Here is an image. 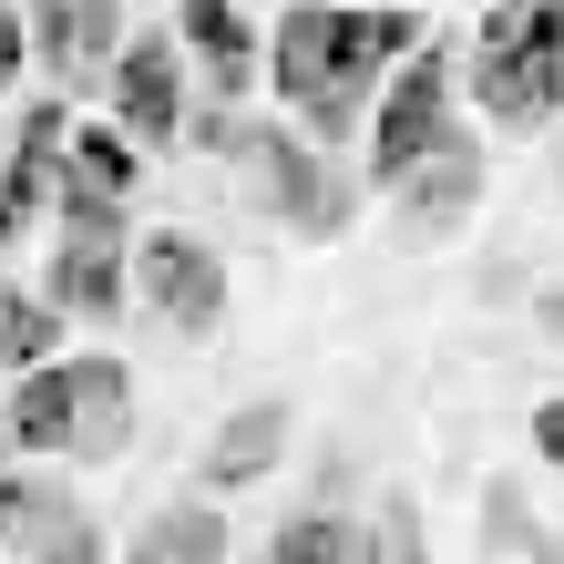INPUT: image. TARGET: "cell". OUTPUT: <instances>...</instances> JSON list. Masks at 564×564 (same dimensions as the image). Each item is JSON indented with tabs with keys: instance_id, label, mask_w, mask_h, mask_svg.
I'll return each instance as SVG.
<instances>
[{
	"instance_id": "obj_10",
	"label": "cell",
	"mask_w": 564,
	"mask_h": 564,
	"mask_svg": "<svg viewBox=\"0 0 564 564\" xmlns=\"http://www.w3.org/2000/svg\"><path fill=\"white\" fill-rule=\"evenodd\" d=\"M175 52L195 62L185 83H206V104L237 113L247 93H257V31H247L237 0H185V11H175Z\"/></svg>"
},
{
	"instance_id": "obj_6",
	"label": "cell",
	"mask_w": 564,
	"mask_h": 564,
	"mask_svg": "<svg viewBox=\"0 0 564 564\" xmlns=\"http://www.w3.org/2000/svg\"><path fill=\"white\" fill-rule=\"evenodd\" d=\"M134 288H144V308L175 328V339H206L226 318V257L206 237H185V226H154L134 247Z\"/></svg>"
},
{
	"instance_id": "obj_20",
	"label": "cell",
	"mask_w": 564,
	"mask_h": 564,
	"mask_svg": "<svg viewBox=\"0 0 564 564\" xmlns=\"http://www.w3.org/2000/svg\"><path fill=\"white\" fill-rule=\"evenodd\" d=\"M534 462H554V473H564V401L534 411Z\"/></svg>"
},
{
	"instance_id": "obj_18",
	"label": "cell",
	"mask_w": 564,
	"mask_h": 564,
	"mask_svg": "<svg viewBox=\"0 0 564 564\" xmlns=\"http://www.w3.org/2000/svg\"><path fill=\"white\" fill-rule=\"evenodd\" d=\"M31 564H104V534H93L83 513H52L42 534H31Z\"/></svg>"
},
{
	"instance_id": "obj_21",
	"label": "cell",
	"mask_w": 564,
	"mask_h": 564,
	"mask_svg": "<svg viewBox=\"0 0 564 564\" xmlns=\"http://www.w3.org/2000/svg\"><path fill=\"white\" fill-rule=\"evenodd\" d=\"M11 452V442H0ZM11 523H31V482H11V462H0V534H11Z\"/></svg>"
},
{
	"instance_id": "obj_1",
	"label": "cell",
	"mask_w": 564,
	"mask_h": 564,
	"mask_svg": "<svg viewBox=\"0 0 564 564\" xmlns=\"http://www.w3.org/2000/svg\"><path fill=\"white\" fill-rule=\"evenodd\" d=\"M431 42L421 0L401 11H359V0H288L278 31H268V83H278V113L308 134L318 154H339L359 123H370L380 83Z\"/></svg>"
},
{
	"instance_id": "obj_4",
	"label": "cell",
	"mask_w": 564,
	"mask_h": 564,
	"mask_svg": "<svg viewBox=\"0 0 564 564\" xmlns=\"http://www.w3.org/2000/svg\"><path fill=\"white\" fill-rule=\"evenodd\" d=\"M226 164H237V195H247L257 216H278L288 237H339V226L359 216V175H349L339 154H318L288 113H278V123H257V113H247V123H237V154H226Z\"/></svg>"
},
{
	"instance_id": "obj_17",
	"label": "cell",
	"mask_w": 564,
	"mask_h": 564,
	"mask_svg": "<svg viewBox=\"0 0 564 564\" xmlns=\"http://www.w3.org/2000/svg\"><path fill=\"white\" fill-rule=\"evenodd\" d=\"M349 564H421V513H411V492H380V513L359 523V554Z\"/></svg>"
},
{
	"instance_id": "obj_16",
	"label": "cell",
	"mask_w": 564,
	"mask_h": 564,
	"mask_svg": "<svg viewBox=\"0 0 564 564\" xmlns=\"http://www.w3.org/2000/svg\"><path fill=\"white\" fill-rule=\"evenodd\" d=\"M349 554H359V523L339 503H308L268 534V564H349Z\"/></svg>"
},
{
	"instance_id": "obj_3",
	"label": "cell",
	"mask_w": 564,
	"mask_h": 564,
	"mask_svg": "<svg viewBox=\"0 0 564 564\" xmlns=\"http://www.w3.org/2000/svg\"><path fill=\"white\" fill-rule=\"evenodd\" d=\"M473 104L503 134L564 123V0H492L473 31Z\"/></svg>"
},
{
	"instance_id": "obj_12",
	"label": "cell",
	"mask_w": 564,
	"mask_h": 564,
	"mask_svg": "<svg viewBox=\"0 0 564 564\" xmlns=\"http://www.w3.org/2000/svg\"><path fill=\"white\" fill-rule=\"evenodd\" d=\"M42 297L73 318H123V237H62Z\"/></svg>"
},
{
	"instance_id": "obj_13",
	"label": "cell",
	"mask_w": 564,
	"mask_h": 564,
	"mask_svg": "<svg viewBox=\"0 0 564 564\" xmlns=\"http://www.w3.org/2000/svg\"><path fill=\"white\" fill-rule=\"evenodd\" d=\"M123 564H226V523L216 503H164L134 544H123Z\"/></svg>"
},
{
	"instance_id": "obj_5",
	"label": "cell",
	"mask_w": 564,
	"mask_h": 564,
	"mask_svg": "<svg viewBox=\"0 0 564 564\" xmlns=\"http://www.w3.org/2000/svg\"><path fill=\"white\" fill-rule=\"evenodd\" d=\"M452 134V52L421 42L370 104V195H401L421 175V154Z\"/></svg>"
},
{
	"instance_id": "obj_14",
	"label": "cell",
	"mask_w": 564,
	"mask_h": 564,
	"mask_svg": "<svg viewBox=\"0 0 564 564\" xmlns=\"http://www.w3.org/2000/svg\"><path fill=\"white\" fill-rule=\"evenodd\" d=\"M62 185L73 195H104V206H123V195L144 185V154L113 134V123H83L73 144H62Z\"/></svg>"
},
{
	"instance_id": "obj_9",
	"label": "cell",
	"mask_w": 564,
	"mask_h": 564,
	"mask_svg": "<svg viewBox=\"0 0 564 564\" xmlns=\"http://www.w3.org/2000/svg\"><path fill=\"white\" fill-rule=\"evenodd\" d=\"M21 31L42 52V73L73 93V83H104L123 62V0H21Z\"/></svg>"
},
{
	"instance_id": "obj_11",
	"label": "cell",
	"mask_w": 564,
	"mask_h": 564,
	"mask_svg": "<svg viewBox=\"0 0 564 564\" xmlns=\"http://www.w3.org/2000/svg\"><path fill=\"white\" fill-rule=\"evenodd\" d=\"M288 462V401H237L216 421V442H206V492H247V482H268Z\"/></svg>"
},
{
	"instance_id": "obj_24",
	"label": "cell",
	"mask_w": 564,
	"mask_h": 564,
	"mask_svg": "<svg viewBox=\"0 0 564 564\" xmlns=\"http://www.w3.org/2000/svg\"><path fill=\"white\" fill-rule=\"evenodd\" d=\"M359 11H401V0H359Z\"/></svg>"
},
{
	"instance_id": "obj_2",
	"label": "cell",
	"mask_w": 564,
	"mask_h": 564,
	"mask_svg": "<svg viewBox=\"0 0 564 564\" xmlns=\"http://www.w3.org/2000/svg\"><path fill=\"white\" fill-rule=\"evenodd\" d=\"M123 431H134V370L104 359V349L42 359V370L11 380V401H0V442L42 452V462H113Z\"/></svg>"
},
{
	"instance_id": "obj_19",
	"label": "cell",
	"mask_w": 564,
	"mask_h": 564,
	"mask_svg": "<svg viewBox=\"0 0 564 564\" xmlns=\"http://www.w3.org/2000/svg\"><path fill=\"white\" fill-rule=\"evenodd\" d=\"M31 62V31H21V0H0V83H21Z\"/></svg>"
},
{
	"instance_id": "obj_22",
	"label": "cell",
	"mask_w": 564,
	"mask_h": 564,
	"mask_svg": "<svg viewBox=\"0 0 564 564\" xmlns=\"http://www.w3.org/2000/svg\"><path fill=\"white\" fill-rule=\"evenodd\" d=\"M523 564H564V534H534V554H523Z\"/></svg>"
},
{
	"instance_id": "obj_15",
	"label": "cell",
	"mask_w": 564,
	"mask_h": 564,
	"mask_svg": "<svg viewBox=\"0 0 564 564\" xmlns=\"http://www.w3.org/2000/svg\"><path fill=\"white\" fill-rule=\"evenodd\" d=\"M42 359H62V308H52L42 288H11V278H0V370L31 380Z\"/></svg>"
},
{
	"instance_id": "obj_23",
	"label": "cell",
	"mask_w": 564,
	"mask_h": 564,
	"mask_svg": "<svg viewBox=\"0 0 564 564\" xmlns=\"http://www.w3.org/2000/svg\"><path fill=\"white\" fill-rule=\"evenodd\" d=\"M21 226H31V216L11 206V195H0V247H11V237H21Z\"/></svg>"
},
{
	"instance_id": "obj_8",
	"label": "cell",
	"mask_w": 564,
	"mask_h": 564,
	"mask_svg": "<svg viewBox=\"0 0 564 564\" xmlns=\"http://www.w3.org/2000/svg\"><path fill=\"white\" fill-rule=\"evenodd\" d=\"M482 185H492V154H482L473 134H442V144L421 154V175L390 195V226H401V247H442L452 226H473Z\"/></svg>"
},
{
	"instance_id": "obj_7",
	"label": "cell",
	"mask_w": 564,
	"mask_h": 564,
	"mask_svg": "<svg viewBox=\"0 0 564 564\" xmlns=\"http://www.w3.org/2000/svg\"><path fill=\"white\" fill-rule=\"evenodd\" d=\"M104 93H113V134L134 144V154H164L185 134V52L164 42V31H134V42H123V62L104 73Z\"/></svg>"
}]
</instances>
